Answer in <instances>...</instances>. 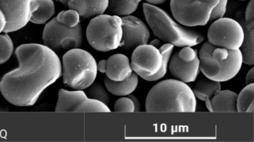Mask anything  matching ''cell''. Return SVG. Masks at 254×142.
Instances as JSON below:
<instances>
[{
  "mask_svg": "<svg viewBox=\"0 0 254 142\" xmlns=\"http://www.w3.org/2000/svg\"><path fill=\"white\" fill-rule=\"evenodd\" d=\"M15 53L18 67L1 77L0 92L13 105L32 106L62 76L61 61L55 51L44 44H23Z\"/></svg>",
  "mask_w": 254,
  "mask_h": 142,
  "instance_id": "obj_1",
  "label": "cell"
},
{
  "mask_svg": "<svg viewBox=\"0 0 254 142\" xmlns=\"http://www.w3.org/2000/svg\"><path fill=\"white\" fill-rule=\"evenodd\" d=\"M196 100L186 83L177 79L162 80L148 92L145 100L148 112H194Z\"/></svg>",
  "mask_w": 254,
  "mask_h": 142,
  "instance_id": "obj_2",
  "label": "cell"
},
{
  "mask_svg": "<svg viewBox=\"0 0 254 142\" xmlns=\"http://www.w3.org/2000/svg\"><path fill=\"white\" fill-rule=\"evenodd\" d=\"M144 18L153 33L161 40L174 46H194L204 39L202 34L178 22L164 9L145 2Z\"/></svg>",
  "mask_w": 254,
  "mask_h": 142,
  "instance_id": "obj_3",
  "label": "cell"
},
{
  "mask_svg": "<svg viewBox=\"0 0 254 142\" xmlns=\"http://www.w3.org/2000/svg\"><path fill=\"white\" fill-rule=\"evenodd\" d=\"M200 70L205 77L219 82L230 80L240 71L243 63L240 49L215 47L207 41L198 52Z\"/></svg>",
  "mask_w": 254,
  "mask_h": 142,
  "instance_id": "obj_4",
  "label": "cell"
},
{
  "mask_svg": "<svg viewBox=\"0 0 254 142\" xmlns=\"http://www.w3.org/2000/svg\"><path fill=\"white\" fill-rule=\"evenodd\" d=\"M61 64L64 83L71 89H87L96 78L97 63L84 49L79 47L68 50L64 54Z\"/></svg>",
  "mask_w": 254,
  "mask_h": 142,
  "instance_id": "obj_5",
  "label": "cell"
},
{
  "mask_svg": "<svg viewBox=\"0 0 254 142\" xmlns=\"http://www.w3.org/2000/svg\"><path fill=\"white\" fill-rule=\"evenodd\" d=\"M122 34V18L104 13L91 18L86 31L89 44L100 52H108L120 47Z\"/></svg>",
  "mask_w": 254,
  "mask_h": 142,
  "instance_id": "obj_6",
  "label": "cell"
},
{
  "mask_svg": "<svg viewBox=\"0 0 254 142\" xmlns=\"http://www.w3.org/2000/svg\"><path fill=\"white\" fill-rule=\"evenodd\" d=\"M220 0H171L173 17L182 25L190 28L202 26L210 21Z\"/></svg>",
  "mask_w": 254,
  "mask_h": 142,
  "instance_id": "obj_7",
  "label": "cell"
},
{
  "mask_svg": "<svg viewBox=\"0 0 254 142\" xmlns=\"http://www.w3.org/2000/svg\"><path fill=\"white\" fill-rule=\"evenodd\" d=\"M44 44L54 51L79 48L82 44L83 35L80 24L69 27L53 17L46 23L42 34Z\"/></svg>",
  "mask_w": 254,
  "mask_h": 142,
  "instance_id": "obj_8",
  "label": "cell"
},
{
  "mask_svg": "<svg viewBox=\"0 0 254 142\" xmlns=\"http://www.w3.org/2000/svg\"><path fill=\"white\" fill-rule=\"evenodd\" d=\"M244 36L241 24L236 19L224 16L214 20L207 31L208 42L230 50L241 49Z\"/></svg>",
  "mask_w": 254,
  "mask_h": 142,
  "instance_id": "obj_9",
  "label": "cell"
},
{
  "mask_svg": "<svg viewBox=\"0 0 254 142\" xmlns=\"http://www.w3.org/2000/svg\"><path fill=\"white\" fill-rule=\"evenodd\" d=\"M55 111L58 112H110L108 106L89 97L83 90H59Z\"/></svg>",
  "mask_w": 254,
  "mask_h": 142,
  "instance_id": "obj_10",
  "label": "cell"
},
{
  "mask_svg": "<svg viewBox=\"0 0 254 142\" xmlns=\"http://www.w3.org/2000/svg\"><path fill=\"white\" fill-rule=\"evenodd\" d=\"M37 5V0H0V9L6 21L3 32H13L24 27Z\"/></svg>",
  "mask_w": 254,
  "mask_h": 142,
  "instance_id": "obj_11",
  "label": "cell"
},
{
  "mask_svg": "<svg viewBox=\"0 0 254 142\" xmlns=\"http://www.w3.org/2000/svg\"><path fill=\"white\" fill-rule=\"evenodd\" d=\"M162 62V56L159 49L148 43L134 48L130 60L133 72L144 80L159 71Z\"/></svg>",
  "mask_w": 254,
  "mask_h": 142,
  "instance_id": "obj_12",
  "label": "cell"
},
{
  "mask_svg": "<svg viewBox=\"0 0 254 142\" xmlns=\"http://www.w3.org/2000/svg\"><path fill=\"white\" fill-rule=\"evenodd\" d=\"M121 18L123 34L120 47L128 50L148 43L150 36V31L141 19L132 15Z\"/></svg>",
  "mask_w": 254,
  "mask_h": 142,
  "instance_id": "obj_13",
  "label": "cell"
},
{
  "mask_svg": "<svg viewBox=\"0 0 254 142\" xmlns=\"http://www.w3.org/2000/svg\"><path fill=\"white\" fill-rule=\"evenodd\" d=\"M236 20L244 30V40L240 49L243 63L248 65L254 64V1L250 0L244 14L238 12Z\"/></svg>",
  "mask_w": 254,
  "mask_h": 142,
  "instance_id": "obj_14",
  "label": "cell"
},
{
  "mask_svg": "<svg viewBox=\"0 0 254 142\" xmlns=\"http://www.w3.org/2000/svg\"><path fill=\"white\" fill-rule=\"evenodd\" d=\"M98 71L106 75L113 81H121L129 77L132 73L130 61L125 54L117 53L97 63Z\"/></svg>",
  "mask_w": 254,
  "mask_h": 142,
  "instance_id": "obj_15",
  "label": "cell"
},
{
  "mask_svg": "<svg viewBox=\"0 0 254 142\" xmlns=\"http://www.w3.org/2000/svg\"><path fill=\"white\" fill-rule=\"evenodd\" d=\"M168 69L176 79L186 83L193 82L200 71L199 59L198 58L192 61H185L176 52L171 56Z\"/></svg>",
  "mask_w": 254,
  "mask_h": 142,
  "instance_id": "obj_16",
  "label": "cell"
},
{
  "mask_svg": "<svg viewBox=\"0 0 254 142\" xmlns=\"http://www.w3.org/2000/svg\"><path fill=\"white\" fill-rule=\"evenodd\" d=\"M109 0H69L67 6L75 10L84 18H92L104 13Z\"/></svg>",
  "mask_w": 254,
  "mask_h": 142,
  "instance_id": "obj_17",
  "label": "cell"
},
{
  "mask_svg": "<svg viewBox=\"0 0 254 142\" xmlns=\"http://www.w3.org/2000/svg\"><path fill=\"white\" fill-rule=\"evenodd\" d=\"M237 94L230 90H220L209 101L206 106L212 112L237 111Z\"/></svg>",
  "mask_w": 254,
  "mask_h": 142,
  "instance_id": "obj_18",
  "label": "cell"
},
{
  "mask_svg": "<svg viewBox=\"0 0 254 142\" xmlns=\"http://www.w3.org/2000/svg\"><path fill=\"white\" fill-rule=\"evenodd\" d=\"M138 75L132 72L126 79L121 81H113L107 77L104 80L105 86L110 93L118 96L130 95L136 88L138 83Z\"/></svg>",
  "mask_w": 254,
  "mask_h": 142,
  "instance_id": "obj_19",
  "label": "cell"
},
{
  "mask_svg": "<svg viewBox=\"0 0 254 142\" xmlns=\"http://www.w3.org/2000/svg\"><path fill=\"white\" fill-rule=\"evenodd\" d=\"M221 89L220 82L205 77L197 81L192 91L196 98L206 102L209 101Z\"/></svg>",
  "mask_w": 254,
  "mask_h": 142,
  "instance_id": "obj_20",
  "label": "cell"
},
{
  "mask_svg": "<svg viewBox=\"0 0 254 142\" xmlns=\"http://www.w3.org/2000/svg\"><path fill=\"white\" fill-rule=\"evenodd\" d=\"M37 7L33 13L31 22L35 24H46L53 18L56 12L53 0H37Z\"/></svg>",
  "mask_w": 254,
  "mask_h": 142,
  "instance_id": "obj_21",
  "label": "cell"
},
{
  "mask_svg": "<svg viewBox=\"0 0 254 142\" xmlns=\"http://www.w3.org/2000/svg\"><path fill=\"white\" fill-rule=\"evenodd\" d=\"M142 0H109L108 9L121 17L131 15L138 8Z\"/></svg>",
  "mask_w": 254,
  "mask_h": 142,
  "instance_id": "obj_22",
  "label": "cell"
},
{
  "mask_svg": "<svg viewBox=\"0 0 254 142\" xmlns=\"http://www.w3.org/2000/svg\"><path fill=\"white\" fill-rule=\"evenodd\" d=\"M254 84H247L237 95V111L253 112Z\"/></svg>",
  "mask_w": 254,
  "mask_h": 142,
  "instance_id": "obj_23",
  "label": "cell"
},
{
  "mask_svg": "<svg viewBox=\"0 0 254 142\" xmlns=\"http://www.w3.org/2000/svg\"><path fill=\"white\" fill-rule=\"evenodd\" d=\"M174 48V46L170 43H166L161 45L159 48L162 56L161 67L155 74L146 78L145 80L155 81L164 77L167 72L169 62L172 55Z\"/></svg>",
  "mask_w": 254,
  "mask_h": 142,
  "instance_id": "obj_24",
  "label": "cell"
},
{
  "mask_svg": "<svg viewBox=\"0 0 254 142\" xmlns=\"http://www.w3.org/2000/svg\"><path fill=\"white\" fill-rule=\"evenodd\" d=\"M55 18L59 23L69 27H74L80 24L79 13L71 8L60 11Z\"/></svg>",
  "mask_w": 254,
  "mask_h": 142,
  "instance_id": "obj_25",
  "label": "cell"
},
{
  "mask_svg": "<svg viewBox=\"0 0 254 142\" xmlns=\"http://www.w3.org/2000/svg\"><path fill=\"white\" fill-rule=\"evenodd\" d=\"M13 50L14 45L11 37L7 33L0 34V65L9 60Z\"/></svg>",
  "mask_w": 254,
  "mask_h": 142,
  "instance_id": "obj_26",
  "label": "cell"
},
{
  "mask_svg": "<svg viewBox=\"0 0 254 142\" xmlns=\"http://www.w3.org/2000/svg\"><path fill=\"white\" fill-rule=\"evenodd\" d=\"M87 95L93 99L98 100L107 105L110 102V95L108 90L99 83H93L88 87Z\"/></svg>",
  "mask_w": 254,
  "mask_h": 142,
  "instance_id": "obj_27",
  "label": "cell"
},
{
  "mask_svg": "<svg viewBox=\"0 0 254 142\" xmlns=\"http://www.w3.org/2000/svg\"><path fill=\"white\" fill-rule=\"evenodd\" d=\"M114 110L117 112H131L135 111L133 101L128 96H122L114 104Z\"/></svg>",
  "mask_w": 254,
  "mask_h": 142,
  "instance_id": "obj_28",
  "label": "cell"
},
{
  "mask_svg": "<svg viewBox=\"0 0 254 142\" xmlns=\"http://www.w3.org/2000/svg\"><path fill=\"white\" fill-rule=\"evenodd\" d=\"M177 52L180 58L185 61L190 62L198 58L197 51L191 46L183 47Z\"/></svg>",
  "mask_w": 254,
  "mask_h": 142,
  "instance_id": "obj_29",
  "label": "cell"
},
{
  "mask_svg": "<svg viewBox=\"0 0 254 142\" xmlns=\"http://www.w3.org/2000/svg\"><path fill=\"white\" fill-rule=\"evenodd\" d=\"M228 0H220L219 2L214 10L211 15L210 21L223 17L227 10Z\"/></svg>",
  "mask_w": 254,
  "mask_h": 142,
  "instance_id": "obj_30",
  "label": "cell"
},
{
  "mask_svg": "<svg viewBox=\"0 0 254 142\" xmlns=\"http://www.w3.org/2000/svg\"><path fill=\"white\" fill-rule=\"evenodd\" d=\"M254 68L253 67L248 72L246 77V84L254 83Z\"/></svg>",
  "mask_w": 254,
  "mask_h": 142,
  "instance_id": "obj_31",
  "label": "cell"
},
{
  "mask_svg": "<svg viewBox=\"0 0 254 142\" xmlns=\"http://www.w3.org/2000/svg\"><path fill=\"white\" fill-rule=\"evenodd\" d=\"M6 24V18L2 11L0 9V34L3 32Z\"/></svg>",
  "mask_w": 254,
  "mask_h": 142,
  "instance_id": "obj_32",
  "label": "cell"
},
{
  "mask_svg": "<svg viewBox=\"0 0 254 142\" xmlns=\"http://www.w3.org/2000/svg\"><path fill=\"white\" fill-rule=\"evenodd\" d=\"M129 97L132 99L135 106V111H139L140 108V103L138 99L132 95H129Z\"/></svg>",
  "mask_w": 254,
  "mask_h": 142,
  "instance_id": "obj_33",
  "label": "cell"
},
{
  "mask_svg": "<svg viewBox=\"0 0 254 142\" xmlns=\"http://www.w3.org/2000/svg\"><path fill=\"white\" fill-rule=\"evenodd\" d=\"M146 2L151 5L157 6L165 3L167 0H145Z\"/></svg>",
  "mask_w": 254,
  "mask_h": 142,
  "instance_id": "obj_34",
  "label": "cell"
},
{
  "mask_svg": "<svg viewBox=\"0 0 254 142\" xmlns=\"http://www.w3.org/2000/svg\"><path fill=\"white\" fill-rule=\"evenodd\" d=\"M149 44L158 49L162 45L161 40L158 38L153 39Z\"/></svg>",
  "mask_w": 254,
  "mask_h": 142,
  "instance_id": "obj_35",
  "label": "cell"
},
{
  "mask_svg": "<svg viewBox=\"0 0 254 142\" xmlns=\"http://www.w3.org/2000/svg\"><path fill=\"white\" fill-rule=\"evenodd\" d=\"M8 109V108L7 105L0 97V111H7Z\"/></svg>",
  "mask_w": 254,
  "mask_h": 142,
  "instance_id": "obj_36",
  "label": "cell"
},
{
  "mask_svg": "<svg viewBox=\"0 0 254 142\" xmlns=\"http://www.w3.org/2000/svg\"><path fill=\"white\" fill-rule=\"evenodd\" d=\"M57 1L62 3L64 6H67V4L69 0H56Z\"/></svg>",
  "mask_w": 254,
  "mask_h": 142,
  "instance_id": "obj_37",
  "label": "cell"
},
{
  "mask_svg": "<svg viewBox=\"0 0 254 142\" xmlns=\"http://www.w3.org/2000/svg\"></svg>",
  "mask_w": 254,
  "mask_h": 142,
  "instance_id": "obj_38",
  "label": "cell"
}]
</instances>
